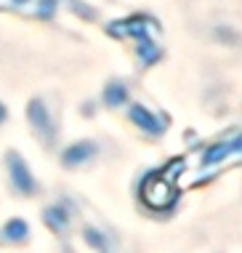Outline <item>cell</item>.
<instances>
[{"mask_svg":"<svg viewBox=\"0 0 242 253\" xmlns=\"http://www.w3.org/2000/svg\"><path fill=\"white\" fill-rule=\"evenodd\" d=\"M144 203L152 205V208H168L173 203V189L170 184L162 179V176H149L147 181H144Z\"/></svg>","mask_w":242,"mask_h":253,"instance_id":"1","label":"cell"},{"mask_svg":"<svg viewBox=\"0 0 242 253\" xmlns=\"http://www.w3.org/2000/svg\"><path fill=\"white\" fill-rule=\"evenodd\" d=\"M8 176H11V184H13L16 192H22V195H35L38 192V184H35L30 168L24 166L22 157L13 155V152L8 155Z\"/></svg>","mask_w":242,"mask_h":253,"instance_id":"2","label":"cell"},{"mask_svg":"<svg viewBox=\"0 0 242 253\" xmlns=\"http://www.w3.org/2000/svg\"><path fill=\"white\" fill-rule=\"evenodd\" d=\"M30 120H32L35 131H38L40 136H43V141H45V144H51V141H53V136H56V128L51 126V118H48L45 107L40 104V101H32V104H30Z\"/></svg>","mask_w":242,"mask_h":253,"instance_id":"3","label":"cell"},{"mask_svg":"<svg viewBox=\"0 0 242 253\" xmlns=\"http://www.w3.org/2000/svg\"><path fill=\"white\" fill-rule=\"evenodd\" d=\"M96 155V147L91 144V141H80V144H75V147H69L67 152H64V166H80V163H85V160H91V157Z\"/></svg>","mask_w":242,"mask_h":253,"instance_id":"4","label":"cell"},{"mask_svg":"<svg viewBox=\"0 0 242 253\" xmlns=\"http://www.w3.org/2000/svg\"><path fill=\"white\" fill-rule=\"evenodd\" d=\"M45 224L53 232H64L67 224H69V211L64 208V205H53V208H48L45 211Z\"/></svg>","mask_w":242,"mask_h":253,"instance_id":"5","label":"cell"},{"mask_svg":"<svg viewBox=\"0 0 242 253\" xmlns=\"http://www.w3.org/2000/svg\"><path fill=\"white\" fill-rule=\"evenodd\" d=\"M27 235H30V229L19 218H13V221H8L3 227V240H8V243H22V240H27Z\"/></svg>","mask_w":242,"mask_h":253,"instance_id":"6","label":"cell"},{"mask_svg":"<svg viewBox=\"0 0 242 253\" xmlns=\"http://www.w3.org/2000/svg\"><path fill=\"white\" fill-rule=\"evenodd\" d=\"M133 120H136V123H141V128H147L149 133H160V131H162L160 123H157V120L147 112V109H141V107H136V109H133Z\"/></svg>","mask_w":242,"mask_h":253,"instance_id":"7","label":"cell"},{"mask_svg":"<svg viewBox=\"0 0 242 253\" xmlns=\"http://www.w3.org/2000/svg\"><path fill=\"white\" fill-rule=\"evenodd\" d=\"M85 240L91 243V245H93V248L99 251V253H115L112 248H109V243L104 240V235H99L96 229H88V232H85Z\"/></svg>","mask_w":242,"mask_h":253,"instance_id":"8","label":"cell"},{"mask_svg":"<svg viewBox=\"0 0 242 253\" xmlns=\"http://www.w3.org/2000/svg\"><path fill=\"white\" fill-rule=\"evenodd\" d=\"M107 104H120L122 99H125V88L122 85H109V91H107Z\"/></svg>","mask_w":242,"mask_h":253,"instance_id":"9","label":"cell"},{"mask_svg":"<svg viewBox=\"0 0 242 253\" xmlns=\"http://www.w3.org/2000/svg\"><path fill=\"white\" fill-rule=\"evenodd\" d=\"M3 120H5V109L0 107V123H3Z\"/></svg>","mask_w":242,"mask_h":253,"instance_id":"10","label":"cell"}]
</instances>
